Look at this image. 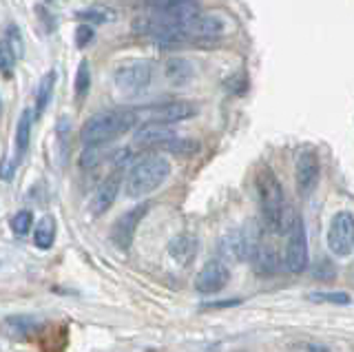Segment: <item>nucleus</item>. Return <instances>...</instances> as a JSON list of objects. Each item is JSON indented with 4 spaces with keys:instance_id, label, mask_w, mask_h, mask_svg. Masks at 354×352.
<instances>
[{
    "instance_id": "nucleus-1",
    "label": "nucleus",
    "mask_w": 354,
    "mask_h": 352,
    "mask_svg": "<svg viewBox=\"0 0 354 352\" xmlns=\"http://www.w3.org/2000/svg\"><path fill=\"white\" fill-rule=\"evenodd\" d=\"M254 186H257V195H259V206H261V217L263 224L272 233H288L295 222L288 219V208H286V195H283V186L277 180V175L272 169L261 167L254 175Z\"/></svg>"
},
{
    "instance_id": "nucleus-2",
    "label": "nucleus",
    "mask_w": 354,
    "mask_h": 352,
    "mask_svg": "<svg viewBox=\"0 0 354 352\" xmlns=\"http://www.w3.org/2000/svg\"><path fill=\"white\" fill-rule=\"evenodd\" d=\"M138 122V113L136 109H118V111H102L95 113L93 118H88L80 138L84 142V147H102L109 142L118 140L120 136L129 133V131L136 127Z\"/></svg>"
},
{
    "instance_id": "nucleus-3",
    "label": "nucleus",
    "mask_w": 354,
    "mask_h": 352,
    "mask_svg": "<svg viewBox=\"0 0 354 352\" xmlns=\"http://www.w3.org/2000/svg\"><path fill=\"white\" fill-rule=\"evenodd\" d=\"M171 175V162L164 156H149L136 162L127 173L124 180V191L129 197L138 200L153 191H158L160 186L169 180Z\"/></svg>"
},
{
    "instance_id": "nucleus-4",
    "label": "nucleus",
    "mask_w": 354,
    "mask_h": 352,
    "mask_svg": "<svg viewBox=\"0 0 354 352\" xmlns=\"http://www.w3.org/2000/svg\"><path fill=\"white\" fill-rule=\"evenodd\" d=\"M232 27L230 16L224 12H199L195 14L188 23L177 31L169 45H182V42H206V40H217L226 36Z\"/></svg>"
},
{
    "instance_id": "nucleus-5",
    "label": "nucleus",
    "mask_w": 354,
    "mask_h": 352,
    "mask_svg": "<svg viewBox=\"0 0 354 352\" xmlns=\"http://www.w3.org/2000/svg\"><path fill=\"white\" fill-rule=\"evenodd\" d=\"M153 80V64L149 60L124 62L113 71V86L120 98H136L147 91Z\"/></svg>"
},
{
    "instance_id": "nucleus-6",
    "label": "nucleus",
    "mask_w": 354,
    "mask_h": 352,
    "mask_svg": "<svg viewBox=\"0 0 354 352\" xmlns=\"http://www.w3.org/2000/svg\"><path fill=\"white\" fill-rule=\"evenodd\" d=\"M261 246L259 233L254 224H246L243 228L230 230L228 235L221 237L219 241V255L224 261H243V259H254L257 250Z\"/></svg>"
},
{
    "instance_id": "nucleus-7",
    "label": "nucleus",
    "mask_w": 354,
    "mask_h": 352,
    "mask_svg": "<svg viewBox=\"0 0 354 352\" xmlns=\"http://www.w3.org/2000/svg\"><path fill=\"white\" fill-rule=\"evenodd\" d=\"M138 122H158V124H175L184 122V120L197 115V106L186 100H169V102H158V104H147L136 109Z\"/></svg>"
},
{
    "instance_id": "nucleus-8",
    "label": "nucleus",
    "mask_w": 354,
    "mask_h": 352,
    "mask_svg": "<svg viewBox=\"0 0 354 352\" xmlns=\"http://www.w3.org/2000/svg\"><path fill=\"white\" fill-rule=\"evenodd\" d=\"M328 248L335 257H350L354 250V215L339 211L328 228Z\"/></svg>"
},
{
    "instance_id": "nucleus-9",
    "label": "nucleus",
    "mask_w": 354,
    "mask_h": 352,
    "mask_svg": "<svg viewBox=\"0 0 354 352\" xmlns=\"http://www.w3.org/2000/svg\"><path fill=\"white\" fill-rule=\"evenodd\" d=\"M286 268L290 272H301L308 266V237H306V226L301 217H295V222L288 230V241H286Z\"/></svg>"
},
{
    "instance_id": "nucleus-10",
    "label": "nucleus",
    "mask_w": 354,
    "mask_h": 352,
    "mask_svg": "<svg viewBox=\"0 0 354 352\" xmlns=\"http://www.w3.org/2000/svg\"><path fill=\"white\" fill-rule=\"evenodd\" d=\"M149 208H151L149 202H142V204L133 206L131 211H127L124 215L115 219L113 228H111V241H113L118 248L127 250L131 246L133 237H136V230L144 219V215L149 213Z\"/></svg>"
},
{
    "instance_id": "nucleus-11",
    "label": "nucleus",
    "mask_w": 354,
    "mask_h": 352,
    "mask_svg": "<svg viewBox=\"0 0 354 352\" xmlns=\"http://www.w3.org/2000/svg\"><path fill=\"white\" fill-rule=\"evenodd\" d=\"M319 173H321V164L319 156L315 151H301L297 156V191L301 197H308L317 189L319 184Z\"/></svg>"
},
{
    "instance_id": "nucleus-12",
    "label": "nucleus",
    "mask_w": 354,
    "mask_h": 352,
    "mask_svg": "<svg viewBox=\"0 0 354 352\" xmlns=\"http://www.w3.org/2000/svg\"><path fill=\"white\" fill-rule=\"evenodd\" d=\"M230 279V272L226 268L224 261H208L206 266L197 272L195 277V288L202 293V295H213V293H219L224 286L228 284Z\"/></svg>"
},
{
    "instance_id": "nucleus-13",
    "label": "nucleus",
    "mask_w": 354,
    "mask_h": 352,
    "mask_svg": "<svg viewBox=\"0 0 354 352\" xmlns=\"http://www.w3.org/2000/svg\"><path fill=\"white\" fill-rule=\"evenodd\" d=\"M175 131L171 129V124H158V122H144L140 124V129L136 131V145L140 147H153V149H162L166 142L173 140Z\"/></svg>"
},
{
    "instance_id": "nucleus-14",
    "label": "nucleus",
    "mask_w": 354,
    "mask_h": 352,
    "mask_svg": "<svg viewBox=\"0 0 354 352\" xmlns=\"http://www.w3.org/2000/svg\"><path fill=\"white\" fill-rule=\"evenodd\" d=\"M120 175H111L109 180H104L102 184L97 186V191L93 193L91 197V204H88V211H91V215H102L106 213L111 206H113L115 197H118V191H120Z\"/></svg>"
},
{
    "instance_id": "nucleus-15",
    "label": "nucleus",
    "mask_w": 354,
    "mask_h": 352,
    "mask_svg": "<svg viewBox=\"0 0 354 352\" xmlns=\"http://www.w3.org/2000/svg\"><path fill=\"white\" fill-rule=\"evenodd\" d=\"M22 53H25V40H22L20 29L16 25H11V27H7L5 40H3V64H5V69L9 67L11 62L20 60Z\"/></svg>"
},
{
    "instance_id": "nucleus-16",
    "label": "nucleus",
    "mask_w": 354,
    "mask_h": 352,
    "mask_svg": "<svg viewBox=\"0 0 354 352\" xmlns=\"http://www.w3.org/2000/svg\"><path fill=\"white\" fill-rule=\"evenodd\" d=\"M169 255L177 261L182 263V266H186L188 261L195 259L197 255V239L191 237V235H180L175 237L171 244H169Z\"/></svg>"
},
{
    "instance_id": "nucleus-17",
    "label": "nucleus",
    "mask_w": 354,
    "mask_h": 352,
    "mask_svg": "<svg viewBox=\"0 0 354 352\" xmlns=\"http://www.w3.org/2000/svg\"><path fill=\"white\" fill-rule=\"evenodd\" d=\"M164 75L171 84H186L193 78V64L184 58H171L164 64Z\"/></svg>"
},
{
    "instance_id": "nucleus-18",
    "label": "nucleus",
    "mask_w": 354,
    "mask_h": 352,
    "mask_svg": "<svg viewBox=\"0 0 354 352\" xmlns=\"http://www.w3.org/2000/svg\"><path fill=\"white\" fill-rule=\"evenodd\" d=\"M53 241H55V219L51 215H44L36 224V230H33V244L47 250L53 246Z\"/></svg>"
},
{
    "instance_id": "nucleus-19",
    "label": "nucleus",
    "mask_w": 354,
    "mask_h": 352,
    "mask_svg": "<svg viewBox=\"0 0 354 352\" xmlns=\"http://www.w3.org/2000/svg\"><path fill=\"white\" fill-rule=\"evenodd\" d=\"M53 86H55V71L44 73L38 89H36V115H42V111L47 109L51 95H53Z\"/></svg>"
},
{
    "instance_id": "nucleus-20",
    "label": "nucleus",
    "mask_w": 354,
    "mask_h": 352,
    "mask_svg": "<svg viewBox=\"0 0 354 352\" xmlns=\"http://www.w3.org/2000/svg\"><path fill=\"white\" fill-rule=\"evenodd\" d=\"M31 111L29 109H25V111L20 113V120L16 124V151L20 153H27L29 149V142H31Z\"/></svg>"
},
{
    "instance_id": "nucleus-21",
    "label": "nucleus",
    "mask_w": 354,
    "mask_h": 352,
    "mask_svg": "<svg viewBox=\"0 0 354 352\" xmlns=\"http://www.w3.org/2000/svg\"><path fill=\"white\" fill-rule=\"evenodd\" d=\"M88 86H91V69H88V62L82 60L80 67H77V75H75V95L77 98L86 95Z\"/></svg>"
},
{
    "instance_id": "nucleus-22",
    "label": "nucleus",
    "mask_w": 354,
    "mask_h": 352,
    "mask_svg": "<svg viewBox=\"0 0 354 352\" xmlns=\"http://www.w3.org/2000/svg\"><path fill=\"white\" fill-rule=\"evenodd\" d=\"M31 224H33L31 211H18L14 217H11V230H14L16 235H27Z\"/></svg>"
},
{
    "instance_id": "nucleus-23",
    "label": "nucleus",
    "mask_w": 354,
    "mask_h": 352,
    "mask_svg": "<svg viewBox=\"0 0 354 352\" xmlns=\"http://www.w3.org/2000/svg\"><path fill=\"white\" fill-rule=\"evenodd\" d=\"M310 299L319 304H337V306H348L350 295L348 293H313Z\"/></svg>"
},
{
    "instance_id": "nucleus-24",
    "label": "nucleus",
    "mask_w": 354,
    "mask_h": 352,
    "mask_svg": "<svg viewBox=\"0 0 354 352\" xmlns=\"http://www.w3.org/2000/svg\"><path fill=\"white\" fill-rule=\"evenodd\" d=\"M86 20H95V23H106V20H113L115 16L109 12V9H88L86 14H82Z\"/></svg>"
},
{
    "instance_id": "nucleus-25",
    "label": "nucleus",
    "mask_w": 354,
    "mask_h": 352,
    "mask_svg": "<svg viewBox=\"0 0 354 352\" xmlns=\"http://www.w3.org/2000/svg\"><path fill=\"white\" fill-rule=\"evenodd\" d=\"M191 3V0H147L149 9H171V7H180Z\"/></svg>"
},
{
    "instance_id": "nucleus-26",
    "label": "nucleus",
    "mask_w": 354,
    "mask_h": 352,
    "mask_svg": "<svg viewBox=\"0 0 354 352\" xmlns=\"http://www.w3.org/2000/svg\"><path fill=\"white\" fill-rule=\"evenodd\" d=\"M91 38H93V29H91V27H88V25H86V27H84V25H82V27H77V45L82 47L84 42H88Z\"/></svg>"
},
{
    "instance_id": "nucleus-27",
    "label": "nucleus",
    "mask_w": 354,
    "mask_h": 352,
    "mask_svg": "<svg viewBox=\"0 0 354 352\" xmlns=\"http://www.w3.org/2000/svg\"><path fill=\"white\" fill-rule=\"evenodd\" d=\"M239 304V299H230V302H219V304H208L206 308L210 311V308H226V306H237Z\"/></svg>"
}]
</instances>
